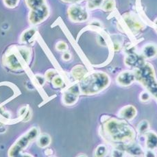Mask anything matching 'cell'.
Returning a JSON list of instances; mask_svg holds the SVG:
<instances>
[{
    "label": "cell",
    "instance_id": "20",
    "mask_svg": "<svg viewBox=\"0 0 157 157\" xmlns=\"http://www.w3.org/2000/svg\"><path fill=\"white\" fill-rule=\"evenodd\" d=\"M5 6L8 8H13L18 5L19 0H3Z\"/></svg>",
    "mask_w": 157,
    "mask_h": 157
},
{
    "label": "cell",
    "instance_id": "17",
    "mask_svg": "<svg viewBox=\"0 0 157 157\" xmlns=\"http://www.w3.org/2000/svg\"><path fill=\"white\" fill-rule=\"evenodd\" d=\"M52 82L53 84V85L55 87H56V88L62 87L64 85V80H63V78L60 75H58L53 78V80H52Z\"/></svg>",
    "mask_w": 157,
    "mask_h": 157
},
{
    "label": "cell",
    "instance_id": "19",
    "mask_svg": "<svg viewBox=\"0 0 157 157\" xmlns=\"http://www.w3.org/2000/svg\"><path fill=\"white\" fill-rule=\"evenodd\" d=\"M156 54V50L152 46H147L144 49V54L145 55V56L147 57H152L154 56Z\"/></svg>",
    "mask_w": 157,
    "mask_h": 157
},
{
    "label": "cell",
    "instance_id": "24",
    "mask_svg": "<svg viewBox=\"0 0 157 157\" xmlns=\"http://www.w3.org/2000/svg\"><path fill=\"white\" fill-rule=\"evenodd\" d=\"M144 156L145 157H156L155 152H154L152 150H150V149H147L146 151H145Z\"/></svg>",
    "mask_w": 157,
    "mask_h": 157
},
{
    "label": "cell",
    "instance_id": "23",
    "mask_svg": "<svg viewBox=\"0 0 157 157\" xmlns=\"http://www.w3.org/2000/svg\"><path fill=\"white\" fill-rule=\"evenodd\" d=\"M150 95L148 94L147 91H143L140 94V100L143 101V102H145L150 100Z\"/></svg>",
    "mask_w": 157,
    "mask_h": 157
},
{
    "label": "cell",
    "instance_id": "9",
    "mask_svg": "<svg viewBox=\"0 0 157 157\" xmlns=\"http://www.w3.org/2000/svg\"><path fill=\"white\" fill-rule=\"evenodd\" d=\"M136 115V110L132 106H126L122 108L119 112V116L121 118L132 120Z\"/></svg>",
    "mask_w": 157,
    "mask_h": 157
},
{
    "label": "cell",
    "instance_id": "8",
    "mask_svg": "<svg viewBox=\"0 0 157 157\" xmlns=\"http://www.w3.org/2000/svg\"><path fill=\"white\" fill-rule=\"evenodd\" d=\"M135 75L131 72H123L118 75L117 78V82L121 86H128L135 81Z\"/></svg>",
    "mask_w": 157,
    "mask_h": 157
},
{
    "label": "cell",
    "instance_id": "15",
    "mask_svg": "<svg viewBox=\"0 0 157 157\" xmlns=\"http://www.w3.org/2000/svg\"><path fill=\"white\" fill-rule=\"evenodd\" d=\"M36 31L34 29L32 28V29H29V30H25L24 33H23L22 35L21 36V41L22 43H28L29 40H30L33 36L34 35Z\"/></svg>",
    "mask_w": 157,
    "mask_h": 157
},
{
    "label": "cell",
    "instance_id": "30",
    "mask_svg": "<svg viewBox=\"0 0 157 157\" xmlns=\"http://www.w3.org/2000/svg\"><path fill=\"white\" fill-rule=\"evenodd\" d=\"M77 157H87L86 156V155H78Z\"/></svg>",
    "mask_w": 157,
    "mask_h": 157
},
{
    "label": "cell",
    "instance_id": "28",
    "mask_svg": "<svg viewBox=\"0 0 157 157\" xmlns=\"http://www.w3.org/2000/svg\"><path fill=\"white\" fill-rule=\"evenodd\" d=\"M11 157H34L33 156H32L31 155L28 153H22L20 152L19 154H17V155H14Z\"/></svg>",
    "mask_w": 157,
    "mask_h": 157
},
{
    "label": "cell",
    "instance_id": "7",
    "mask_svg": "<svg viewBox=\"0 0 157 157\" xmlns=\"http://www.w3.org/2000/svg\"><path fill=\"white\" fill-rule=\"evenodd\" d=\"M68 16L72 21L80 23L85 21L88 19V14L82 7L77 5H73L67 10Z\"/></svg>",
    "mask_w": 157,
    "mask_h": 157
},
{
    "label": "cell",
    "instance_id": "25",
    "mask_svg": "<svg viewBox=\"0 0 157 157\" xmlns=\"http://www.w3.org/2000/svg\"><path fill=\"white\" fill-rule=\"evenodd\" d=\"M36 79L38 80V82H39L40 85L41 86L43 85V84H44L45 82V76H42V75H36Z\"/></svg>",
    "mask_w": 157,
    "mask_h": 157
},
{
    "label": "cell",
    "instance_id": "16",
    "mask_svg": "<svg viewBox=\"0 0 157 157\" xmlns=\"http://www.w3.org/2000/svg\"><path fill=\"white\" fill-rule=\"evenodd\" d=\"M150 128V124L148 123V121L146 120H143L141 121L140 123L137 126V130L138 132L141 134V135H144L147 132V131Z\"/></svg>",
    "mask_w": 157,
    "mask_h": 157
},
{
    "label": "cell",
    "instance_id": "6",
    "mask_svg": "<svg viewBox=\"0 0 157 157\" xmlns=\"http://www.w3.org/2000/svg\"><path fill=\"white\" fill-rule=\"evenodd\" d=\"M80 94L79 85L75 84L64 92L62 100L64 104L67 106H72L77 102Z\"/></svg>",
    "mask_w": 157,
    "mask_h": 157
},
{
    "label": "cell",
    "instance_id": "21",
    "mask_svg": "<svg viewBox=\"0 0 157 157\" xmlns=\"http://www.w3.org/2000/svg\"><path fill=\"white\" fill-rule=\"evenodd\" d=\"M56 48L58 51L59 52H66L67 49H68V45L64 41H59L57 43L56 45Z\"/></svg>",
    "mask_w": 157,
    "mask_h": 157
},
{
    "label": "cell",
    "instance_id": "31",
    "mask_svg": "<svg viewBox=\"0 0 157 157\" xmlns=\"http://www.w3.org/2000/svg\"><path fill=\"white\" fill-rule=\"evenodd\" d=\"M49 157H55V156H49Z\"/></svg>",
    "mask_w": 157,
    "mask_h": 157
},
{
    "label": "cell",
    "instance_id": "18",
    "mask_svg": "<svg viewBox=\"0 0 157 157\" xmlns=\"http://www.w3.org/2000/svg\"><path fill=\"white\" fill-rule=\"evenodd\" d=\"M57 75V72L56 70H54V69H49L47 71H46L45 74V80H47L49 82H50L52 80H53V78L56 76Z\"/></svg>",
    "mask_w": 157,
    "mask_h": 157
},
{
    "label": "cell",
    "instance_id": "14",
    "mask_svg": "<svg viewBox=\"0 0 157 157\" xmlns=\"http://www.w3.org/2000/svg\"><path fill=\"white\" fill-rule=\"evenodd\" d=\"M108 154V148L105 145L101 144L95 148L94 151V157H105Z\"/></svg>",
    "mask_w": 157,
    "mask_h": 157
},
{
    "label": "cell",
    "instance_id": "5",
    "mask_svg": "<svg viewBox=\"0 0 157 157\" xmlns=\"http://www.w3.org/2000/svg\"><path fill=\"white\" fill-rule=\"evenodd\" d=\"M38 135H39V130L35 127L32 128L28 131L20 136L10 147L8 151V156L11 157L17 154L22 152V151H24L27 147L30 142L36 139Z\"/></svg>",
    "mask_w": 157,
    "mask_h": 157
},
{
    "label": "cell",
    "instance_id": "4",
    "mask_svg": "<svg viewBox=\"0 0 157 157\" xmlns=\"http://www.w3.org/2000/svg\"><path fill=\"white\" fill-rule=\"evenodd\" d=\"M30 8L28 19L31 24L39 25L47 19L49 15V9L46 0H25Z\"/></svg>",
    "mask_w": 157,
    "mask_h": 157
},
{
    "label": "cell",
    "instance_id": "3",
    "mask_svg": "<svg viewBox=\"0 0 157 157\" xmlns=\"http://www.w3.org/2000/svg\"><path fill=\"white\" fill-rule=\"evenodd\" d=\"M30 49L25 46H13L6 52L3 63L12 70H21L30 59Z\"/></svg>",
    "mask_w": 157,
    "mask_h": 157
},
{
    "label": "cell",
    "instance_id": "10",
    "mask_svg": "<svg viewBox=\"0 0 157 157\" xmlns=\"http://www.w3.org/2000/svg\"><path fill=\"white\" fill-rule=\"evenodd\" d=\"M145 145L147 149L153 150L157 147V135L153 132L145 134Z\"/></svg>",
    "mask_w": 157,
    "mask_h": 157
},
{
    "label": "cell",
    "instance_id": "27",
    "mask_svg": "<svg viewBox=\"0 0 157 157\" xmlns=\"http://www.w3.org/2000/svg\"><path fill=\"white\" fill-rule=\"evenodd\" d=\"M104 10H109L113 8V4H112V2L110 1H107L105 4L104 5Z\"/></svg>",
    "mask_w": 157,
    "mask_h": 157
},
{
    "label": "cell",
    "instance_id": "11",
    "mask_svg": "<svg viewBox=\"0 0 157 157\" xmlns=\"http://www.w3.org/2000/svg\"><path fill=\"white\" fill-rule=\"evenodd\" d=\"M71 74L75 80L80 81L86 75L87 71L83 66L76 65L71 69Z\"/></svg>",
    "mask_w": 157,
    "mask_h": 157
},
{
    "label": "cell",
    "instance_id": "13",
    "mask_svg": "<svg viewBox=\"0 0 157 157\" xmlns=\"http://www.w3.org/2000/svg\"><path fill=\"white\" fill-rule=\"evenodd\" d=\"M51 143V138L47 134H43L39 136L37 139V144L40 147H46Z\"/></svg>",
    "mask_w": 157,
    "mask_h": 157
},
{
    "label": "cell",
    "instance_id": "29",
    "mask_svg": "<svg viewBox=\"0 0 157 157\" xmlns=\"http://www.w3.org/2000/svg\"><path fill=\"white\" fill-rule=\"evenodd\" d=\"M62 1L66 3H77L81 2L82 0H62Z\"/></svg>",
    "mask_w": 157,
    "mask_h": 157
},
{
    "label": "cell",
    "instance_id": "26",
    "mask_svg": "<svg viewBox=\"0 0 157 157\" xmlns=\"http://www.w3.org/2000/svg\"><path fill=\"white\" fill-rule=\"evenodd\" d=\"M71 54L69 53V52H67V51L64 52L63 54V56H62V59H63L64 60H65V61L69 60L71 59Z\"/></svg>",
    "mask_w": 157,
    "mask_h": 157
},
{
    "label": "cell",
    "instance_id": "12",
    "mask_svg": "<svg viewBox=\"0 0 157 157\" xmlns=\"http://www.w3.org/2000/svg\"><path fill=\"white\" fill-rule=\"evenodd\" d=\"M126 150L132 156H140L143 154L141 147L137 144H132L130 143V144L126 146Z\"/></svg>",
    "mask_w": 157,
    "mask_h": 157
},
{
    "label": "cell",
    "instance_id": "1",
    "mask_svg": "<svg viewBox=\"0 0 157 157\" xmlns=\"http://www.w3.org/2000/svg\"><path fill=\"white\" fill-rule=\"evenodd\" d=\"M103 133L106 139L114 142H131L135 132L126 122L117 119H109L103 124Z\"/></svg>",
    "mask_w": 157,
    "mask_h": 157
},
{
    "label": "cell",
    "instance_id": "22",
    "mask_svg": "<svg viewBox=\"0 0 157 157\" xmlns=\"http://www.w3.org/2000/svg\"><path fill=\"white\" fill-rule=\"evenodd\" d=\"M111 157H125V152L117 148H115L112 150Z\"/></svg>",
    "mask_w": 157,
    "mask_h": 157
},
{
    "label": "cell",
    "instance_id": "2",
    "mask_svg": "<svg viewBox=\"0 0 157 157\" xmlns=\"http://www.w3.org/2000/svg\"><path fill=\"white\" fill-rule=\"evenodd\" d=\"M110 84L109 76L101 71H95L86 75L80 80L79 87L80 94L91 95L103 91Z\"/></svg>",
    "mask_w": 157,
    "mask_h": 157
}]
</instances>
